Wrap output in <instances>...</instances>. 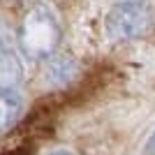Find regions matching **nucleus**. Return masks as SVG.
<instances>
[{
  "label": "nucleus",
  "mask_w": 155,
  "mask_h": 155,
  "mask_svg": "<svg viewBox=\"0 0 155 155\" xmlns=\"http://www.w3.org/2000/svg\"><path fill=\"white\" fill-rule=\"evenodd\" d=\"M30 153H32V146L26 143V146H16L14 150H5L2 155H30Z\"/></svg>",
  "instance_id": "obj_5"
},
{
  "label": "nucleus",
  "mask_w": 155,
  "mask_h": 155,
  "mask_svg": "<svg viewBox=\"0 0 155 155\" xmlns=\"http://www.w3.org/2000/svg\"><path fill=\"white\" fill-rule=\"evenodd\" d=\"M153 23V12L141 0H125L111 7L107 19H104V30L114 42H127L148 30Z\"/></svg>",
  "instance_id": "obj_2"
},
{
  "label": "nucleus",
  "mask_w": 155,
  "mask_h": 155,
  "mask_svg": "<svg viewBox=\"0 0 155 155\" xmlns=\"http://www.w3.org/2000/svg\"><path fill=\"white\" fill-rule=\"evenodd\" d=\"M23 102L16 91H0V130L14 125V120L19 118Z\"/></svg>",
  "instance_id": "obj_4"
},
{
  "label": "nucleus",
  "mask_w": 155,
  "mask_h": 155,
  "mask_svg": "<svg viewBox=\"0 0 155 155\" xmlns=\"http://www.w3.org/2000/svg\"><path fill=\"white\" fill-rule=\"evenodd\" d=\"M23 79V65L12 46V35L0 21V91H14Z\"/></svg>",
  "instance_id": "obj_3"
},
{
  "label": "nucleus",
  "mask_w": 155,
  "mask_h": 155,
  "mask_svg": "<svg viewBox=\"0 0 155 155\" xmlns=\"http://www.w3.org/2000/svg\"><path fill=\"white\" fill-rule=\"evenodd\" d=\"M49 155H72V153H67V150H56V153H49Z\"/></svg>",
  "instance_id": "obj_6"
},
{
  "label": "nucleus",
  "mask_w": 155,
  "mask_h": 155,
  "mask_svg": "<svg viewBox=\"0 0 155 155\" xmlns=\"http://www.w3.org/2000/svg\"><path fill=\"white\" fill-rule=\"evenodd\" d=\"M16 42L28 60L49 58L60 42V26L56 14L46 5H35L21 21Z\"/></svg>",
  "instance_id": "obj_1"
}]
</instances>
